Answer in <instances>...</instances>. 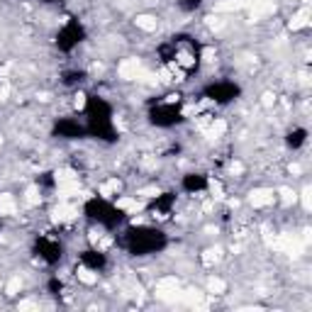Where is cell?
Segmentation results:
<instances>
[{"label": "cell", "instance_id": "obj_1", "mask_svg": "<svg viewBox=\"0 0 312 312\" xmlns=\"http://www.w3.org/2000/svg\"><path fill=\"white\" fill-rule=\"evenodd\" d=\"M117 73H120L122 81H141L146 76V71H144V66H141L139 59H124L117 66Z\"/></svg>", "mask_w": 312, "mask_h": 312}, {"label": "cell", "instance_id": "obj_2", "mask_svg": "<svg viewBox=\"0 0 312 312\" xmlns=\"http://www.w3.org/2000/svg\"><path fill=\"white\" fill-rule=\"evenodd\" d=\"M249 203L254 208H268V205L276 203V193L271 188H254L251 195H249Z\"/></svg>", "mask_w": 312, "mask_h": 312}, {"label": "cell", "instance_id": "obj_3", "mask_svg": "<svg viewBox=\"0 0 312 312\" xmlns=\"http://www.w3.org/2000/svg\"><path fill=\"white\" fill-rule=\"evenodd\" d=\"M249 8H251V17L259 20L263 15H273L276 13V0H251Z\"/></svg>", "mask_w": 312, "mask_h": 312}, {"label": "cell", "instance_id": "obj_4", "mask_svg": "<svg viewBox=\"0 0 312 312\" xmlns=\"http://www.w3.org/2000/svg\"><path fill=\"white\" fill-rule=\"evenodd\" d=\"M76 215H78V210L73 205H69V203H61V205H56L52 210V220L54 222H71Z\"/></svg>", "mask_w": 312, "mask_h": 312}, {"label": "cell", "instance_id": "obj_5", "mask_svg": "<svg viewBox=\"0 0 312 312\" xmlns=\"http://www.w3.org/2000/svg\"><path fill=\"white\" fill-rule=\"evenodd\" d=\"M0 215H5V217L17 215V200H15V195L0 193Z\"/></svg>", "mask_w": 312, "mask_h": 312}, {"label": "cell", "instance_id": "obj_6", "mask_svg": "<svg viewBox=\"0 0 312 312\" xmlns=\"http://www.w3.org/2000/svg\"><path fill=\"white\" fill-rule=\"evenodd\" d=\"M134 25H137L139 30H144V32H154L156 27H159V20H156L154 15H137Z\"/></svg>", "mask_w": 312, "mask_h": 312}, {"label": "cell", "instance_id": "obj_7", "mask_svg": "<svg viewBox=\"0 0 312 312\" xmlns=\"http://www.w3.org/2000/svg\"><path fill=\"white\" fill-rule=\"evenodd\" d=\"M244 5H246V0H220V3H215V13H232Z\"/></svg>", "mask_w": 312, "mask_h": 312}, {"label": "cell", "instance_id": "obj_8", "mask_svg": "<svg viewBox=\"0 0 312 312\" xmlns=\"http://www.w3.org/2000/svg\"><path fill=\"white\" fill-rule=\"evenodd\" d=\"M307 25H310V13H307V8L297 10V13L290 17V30H302V27H307Z\"/></svg>", "mask_w": 312, "mask_h": 312}, {"label": "cell", "instance_id": "obj_9", "mask_svg": "<svg viewBox=\"0 0 312 312\" xmlns=\"http://www.w3.org/2000/svg\"><path fill=\"white\" fill-rule=\"evenodd\" d=\"M76 276H78V280L86 283V285H95V283H98V273H95L93 268H83V266H81Z\"/></svg>", "mask_w": 312, "mask_h": 312}, {"label": "cell", "instance_id": "obj_10", "mask_svg": "<svg viewBox=\"0 0 312 312\" xmlns=\"http://www.w3.org/2000/svg\"><path fill=\"white\" fill-rule=\"evenodd\" d=\"M225 290H227V283H225L222 278L212 276V278L208 280V293H212V295H225Z\"/></svg>", "mask_w": 312, "mask_h": 312}, {"label": "cell", "instance_id": "obj_11", "mask_svg": "<svg viewBox=\"0 0 312 312\" xmlns=\"http://www.w3.org/2000/svg\"><path fill=\"white\" fill-rule=\"evenodd\" d=\"M39 200H42L39 186H30V188L25 191V203H27L30 208H35V205H39Z\"/></svg>", "mask_w": 312, "mask_h": 312}, {"label": "cell", "instance_id": "obj_12", "mask_svg": "<svg viewBox=\"0 0 312 312\" xmlns=\"http://www.w3.org/2000/svg\"><path fill=\"white\" fill-rule=\"evenodd\" d=\"M20 290H22V278H20V276H13V278L8 280V285H5V295L13 297V295H17Z\"/></svg>", "mask_w": 312, "mask_h": 312}, {"label": "cell", "instance_id": "obj_13", "mask_svg": "<svg viewBox=\"0 0 312 312\" xmlns=\"http://www.w3.org/2000/svg\"><path fill=\"white\" fill-rule=\"evenodd\" d=\"M295 200H297V193L295 191H290V188H280V203L288 208V205H295Z\"/></svg>", "mask_w": 312, "mask_h": 312}, {"label": "cell", "instance_id": "obj_14", "mask_svg": "<svg viewBox=\"0 0 312 312\" xmlns=\"http://www.w3.org/2000/svg\"><path fill=\"white\" fill-rule=\"evenodd\" d=\"M310 191H312V188H310V186H305V188H302V193H300V200H302V210H305V212H310V210H312V203H310Z\"/></svg>", "mask_w": 312, "mask_h": 312}, {"label": "cell", "instance_id": "obj_15", "mask_svg": "<svg viewBox=\"0 0 312 312\" xmlns=\"http://www.w3.org/2000/svg\"><path fill=\"white\" fill-rule=\"evenodd\" d=\"M220 254H222V249H217V246L215 249H208L205 251V263H217L220 261Z\"/></svg>", "mask_w": 312, "mask_h": 312}, {"label": "cell", "instance_id": "obj_16", "mask_svg": "<svg viewBox=\"0 0 312 312\" xmlns=\"http://www.w3.org/2000/svg\"><path fill=\"white\" fill-rule=\"evenodd\" d=\"M261 103H263V107H273L276 105V95L273 93H263V100Z\"/></svg>", "mask_w": 312, "mask_h": 312}, {"label": "cell", "instance_id": "obj_17", "mask_svg": "<svg viewBox=\"0 0 312 312\" xmlns=\"http://www.w3.org/2000/svg\"><path fill=\"white\" fill-rule=\"evenodd\" d=\"M73 105H76V107H83V105H86V95H83V93H78V95H76V100H73Z\"/></svg>", "mask_w": 312, "mask_h": 312}, {"label": "cell", "instance_id": "obj_18", "mask_svg": "<svg viewBox=\"0 0 312 312\" xmlns=\"http://www.w3.org/2000/svg\"><path fill=\"white\" fill-rule=\"evenodd\" d=\"M300 3H302V5H310V0H300Z\"/></svg>", "mask_w": 312, "mask_h": 312}]
</instances>
